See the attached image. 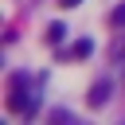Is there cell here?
<instances>
[{
    "mask_svg": "<svg viewBox=\"0 0 125 125\" xmlns=\"http://www.w3.org/2000/svg\"><path fill=\"white\" fill-rule=\"evenodd\" d=\"M8 105L16 109V113H23V117H31V113H39V94H35V86H31V74H12V82H8Z\"/></svg>",
    "mask_w": 125,
    "mask_h": 125,
    "instance_id": "cell-1",
    "label": "cell"
},
{
    "mask_svg": "<svg viewBox=\"0 0 125 125\" xmlns=\"http://www.w3.org/2000/svg\"><path fill=\"white\" fill-rule=\"evenodd\" d=\"M109 90H113L109 82H98V86H90V94H86V102H90V105L98 109V105H105V102H109Z\"/></svg>",
    "mask_w": 125,
    "mask_h": 125,
    "instance_id": "cell-2",
    "label": "cell"
},
{
    "mask_svg": "<svg viewBox=\"0 0 125 125\" xmlns=\"http://www.w3.org/2000/svg\"><path fill=\"white\" fill-rule=\"evenodd\" d=\"M86 55H94V43H90V39H78V43L70 47V59H86Z\"/></svg>",
    "mask_w": 125,
    "mask_h": 125,
    "instance_id": "cell-3",
    "label": "cell"
},
{
    "mask_svg": "<svg viewBox=\"0 0 125 125\" xmlns=\"http://www.w3.org/2000/svg\"><path fill=\"white\" fill-rule=\"evenodd\" d=\"M59 39H66V23H51L47 27V43H59Z\"/></svg>",
    "mask_w": 125,
    "mask_h": 125,
    "instance_id": "cell-4",
    "label": "cell"
},
{
    "mask_svg": "<svg viewBox=\"0 0 125 125\" xmlns=\"http://www.w3.org/2000/svg\"><path fill=\"white\" fill-rule=\"evenodd\" d=\"M51 121H55V125H70V121H74V113H70V109H55V113H51Z\"/></svg>",
    "mask_w": 125,
    "mask_h": 125,
    "instance_id": "cell-5",
    "label": "cell"
},
{
    "mask_svg": "<svg viewBox=\"0 0 125 125\" xmlns=\"http://www.w3.org/2000/svg\"><path fill=\"white\" fill-rule=\"evenodd\" d=\"M113 23H125V4H121V8L113 12Z\"/></svg>",
    "mask_w": 125,
    "mask_h": 125,
    "instance_id": "cell-6",
    "label": "cell"
},
{
    "mask_svg": "<svg viewBox=\"0 0 125 125\" xmlns=\"http://www.w3.org/2000/svg\"><path fill=\"white\" fill-rule=\"evenodd\" d=\"M59 4H62V8H78L82 0H59Z\"/></svg>",
    "mask_w": 125,
    "mask_h": 125,
    "instance_id": "cell-7",
    "label": "cell"
}]
</instances>
